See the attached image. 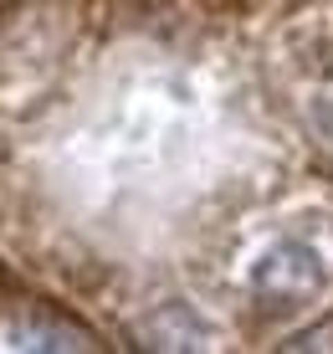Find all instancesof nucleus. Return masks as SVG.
<instances>
[{"label": "nucleus", "mask_w": 333, "mask_h": 354, "mask_svg": "<svg viewBox=\"0 0 333 354\" xmlns=\"http://www.w3.org/2000/svg\"><path fill=\"white\" fill-rule=\"evenodd\" d=\"M16 349H82V334H72L61 324H21Z\"/></svg>", "instance_id": "3"}, {"label": "nucleus", "mask_w": 333, "mask_h": 354, "mask_svg": "<svg viewBox=\"0 0 333 354\" xmlns=\"http://www.w3.org/2000/svg\"><path fill=\"white\" fill-rule=\"evenodd\" d=\"M318 283H323V262H318V252L303 247V241H277V247L251 267V288L262 292V298H277V303L307 298Z\"/></svg>", "instance_id": "1"}, {"label": "nucleus", "mask_w": 333, "mask_h": 354, "mask_svg": "<svg viewBox=\"0 0 333 354\" xmlns=\"http://www.w3.org/2000/svg\"><path fill=\"white\" fill-rule=\"evenodd\" d=\"M139 344L144 349H205L211 344V324L184 303H164L139 324Z\"/></svg>", "instance_id": "2"}, {"label": "nucleus", "mask_w": 333, "mask_h": 354, "mask_svg": "<svg viewBox=\"0 0 333 354\" xmlns=\"http://www.w3.org/2000/svg\"><path fill=\"white\" fill-rule=\"evenodd\" d=\"M313 129L333 144V93H318L313 97Z\"/></svg>", "instance_id": "4"}]
</instances>
